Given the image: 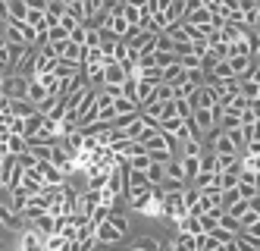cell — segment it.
<instances>
[{
	"label": "cell",
	"mask_w": 260,
	"mask_h": 251,
	"mask_svg": "<svg viewBox=\"0 0 260 251\" xmlns=\"http://www.w3.org/2000/svg\"><path fill=\"white\" fill-rule=\"evenodd\" d=\"M210 75H213V82H219V79H232L235 72H232V66H229L226 60H219V63H216V66L210 69Z\"/></svg>",
	"instance_id": "obj_35"
},
{
	"label": "cell",
	"mask_w": 260,
	"mask_h": 251,
	"mask_svg": "<svg viewBox=\"0 0 260 251\" xmlns=\"http://www.w3.org/2000/svg\"><path fill=\"white\" fill-rule=\"evenodd\" d=\"M31 79L38 82V85H44L50 94H60V75H57V72H35Z\"/></svg>",
	"instance_id": "obj_17"
},
{
	"label": "cell",
	"mask_w": 260,
	"mask_h": 251,
	"mask_svg": "<svg viewBox=\"0 0 260 251\" xmlns=\"http://www.w3.org/2000/svg\"><path fill=\"white\" fill-rule=\"evenodd\" d=\"M173 107H176V117H179V120H191L194 107H191L188 98H173Z\"/></svg>",
	"instance_id": "obj_28"
},
{
	"label": "cell",
	"mask_w": 260,
	"mask_h": 251,
	"mask_svg": "<svg viewBox=\"0 0 260 251\" xmlns=\"http://www.w3.org/2000/svg\"><path fill=\"white\" fill-rule=\"evenodd\" d=\"M185 79H188V69H185L182 63H173V66H166V69H163V82H166V85H173V88L182 85Z\"/></svg>",
	"instance_id": "obj_12"
},
{
	"label": "cell",
	"mask_w": 260,
	"mask_h": 251,
	"mask_svg": "<svg viewBox=\"0 0 260 251\" xmlns=\"http://www.w3.org/2000/svg\"><path fill=\"white\" fill-rule=\"evenodd\" d=\"M147 188H151V179H147L144 170H128L125 173V195L128 198L141 195V191H147Z\"/></svg>",
	"instance_id": "obj_3"
},
{
	"label": "cell",
	"mask_w": 260,
	"mask_h": 251,
	"mask_svg": "<svg viewBox=\"0 0 260 251\" xmlns=\"http://www.w3.org/2000/svg\"><path fill=\"white\" fill-rule=\"evenodd\" d=\"M210 236H213L216 242H222V245L235 239V233H232V229H226V226H216V229H210Z\"/></svg>",
	"instance_id": "obj_43"
},
{
	"label": "cell",
	"mask_w": 260,
	"mask_h": 251,
	"mask_svg": "<svg viewBox=\"0 0 260 251\" xmlns=\"http://www.w3.org/2000/svg\"><path fill=\"white\" fill-rule=\"evenodd\" d=\"M201 173H216V154L207 151V148H204V154H201Z\"/></svg>",
	"instance_id": "obj_37"
},
{
	"label": "cell",
	"mask_w": 260,
	"mask_h": 251,
	"mask_svg": "<svg viewBox=\"0 0 260 251\" xmlns=\"http://www.w3.org/2000/svg\"><path fill=\"white\" fill-rule=\"evenodd\" d=\"M226 63L232 66V72H235V75H241V72L251 66V53H232V57H226Z\"/></svg>",
	"instance_id": "obj_21"
},
{
	"label": "cell",
	"mask_w": 260,
	"mask_h": 251,
	"mask_svg": "<svg viewBox=\"0 0 260 251\" xmlns=\"http://www.w3.org/2000/svg\"><path fill=\"white\" fill-rule=\"evenodd\" d=\"M113 110H116V117H125V113H138V101H132V98H116L113 101Z\"/></svg>",
	"instance_id": "obj_25"
},
{
	"label": "cell",
	"mask_w": 260,
	"mask_h": 251,
	"mask_svg": "<svg viewBox=\"0 0 260 251\" xmlns=\"http://www.w3.org/2000/svg\"><path fill=\"white\" fill-rule=\"evenodd\" d=\"M119 239H122V233H119V229L110 223V220L98 226V242H101V245H113V242H119Z\"/></svg>",
	"instance_id": "obj_15"
},
{
	"label": "cell",
	"mask_w": 260,
	"mask_h": 251,
	"mask_svg": "<svg viewBox=\"0 0 260 251\" xmlns=\"http://www.w3.org/2000/svg\"><path fill=\"white\" fill-rule=\"evenodd\" d=\"M241 170H248V173H260V154H245V160H241Z\"/></svg>",
	"instance_id": "obj_42"
},
{
	"label": "cell",
	"mask_w": 260,
	"mask_h": 251,
	"mask_svg": "<svg viewBox=\"0 0 260 251\" xmlns=\"http://www.w3.org/2000/svg\"><path fill=\"white\" fill-rule=\"evenodd\" d=\"M53 47H57V57H60L63 63H76V66H82V60H85V47L76 44L72 38H66V41L53 44Z\"/></svg>",
	"instance_id": "obj_2"
},
{
	"label": "cell",
	"mask_w": 260,
	"mask_h": 251,
	"mask_svg": "<svg viewBox=\"0 0 260 251\" xmlns=\"http://www.w3.org/2000/svg\"><path fill=\"white\" fill-rule=\"evenodd\" d=\"M248 207H251V201H248V198H238V201H232V204L226 207V214H229L232 220H241V217L248 214Z\"/></svg>",
	"instance_id": "obj_27"
},
{
	"label": "cell",
	"mask_w": 260,
	"mask_h": 251,
	"mask_svg": "<svg viewBox=\"0 0 260 251\" xmlns=\"http://www.w3.org/2000/svg\"><path fill=\"white\" fill-rule=\"evenodd\" d=\"M0 251H4V245H0Z\"/></svg>",
	"instance_id": "obj_50"
},
{
	"label": "cell",
	"mask_w": 260,
	"mask_h": 251,
	"mask_svg": "<svg viewBox=\"0 0 260 251\" xmlns=\"http://www.w3.org/2000/svg\"><path fill=\"white\" fill-rule=\"evenodd\" d=\"M44 251H69V239H63L60 233H53L44 239Z\"/></svg>",
	"instance_id": "obj_29"
},
{
	"label": "cell",
	"mask_w": 260,
	"mask_h": 251,
	"mask_svg": "<svg viewBox=\"0 0 260 251\" xmlns=\"http://www.w3.org/2000/svg\"><path fill=\"white\" fill-rule=\"evenodd\" d=\"M191 123H194L201 132H207L210 126H216V113H213V110H207V107H198V110L191 113Z\"/></svg>",
	"instance_id": "obj_13"
},
{
	"label": "cell",
	"mask_w": 260,
	"mask_h": 251,
	"mask_svg": "<svg viewBox=\"0 0 260 251\" xmlns=\"http://www.w3.org/2000/svg\"><path fill=\"white\" fill-rule=\"evenodd\" d=\"M13 66V47L4 35H0V69H10Z\"/></svg>",
	"instance_id": "obj_31"
},
{
	"label": "cell",
	"mask_w": 260,
	"mask_h": 251,
	"mask_svg": "<svg viewBox=\"0 0 260 251\" xmlns=\"http://www.w3.org/2000/svg\"><path fill=\"white\" fill-rule=\"evenodd\" d=\"M173 98H176V88H173V85H166V82H160V85L154 88V98H151V101L166 104V101H173Z\"/></svg>",
	"instance_id": "obj_30"
},
{
	"label": "cell",
	"mask_w": 260,
	"mask_h": 251,
	"mask_svg": "<svg viewBox=\"0 0 260 251\" xmlns=\"http://www.w3.org/2000/svg\"><path fill=\"white\" fill-rule=\"evenodd\" d=\"M98 236V223H91V220H85L82 226H79V233H76V239L82 242V239H94Z\"/></svg>",
	"instance_id": "obj_38"
},
{
	"label": "cell",
	"mask_w": 260,
	"mask_h": 251,
	"mask_svg": "<svg viewBox=\"0 0 260 251\" xmlns=\"http://www.w3.org/2000/svg\"><path fill=\"white\" fill-rule=\"evenodd\" d=\"M47 4H50V0H25L28 10H47Z\"/></svg>",
	"instance_id": "obj_47"
},
{
	"label": "cell",
	"mask_w": 260,
	"mask_h": 251,
	"mask_svg": "<svg viewBox=\"0 0 260 251\" xmlns=\"http://www.w3.org/2000/svg\"><path fill=\"white\" fill-rule=\"evenodd\" d=\"M185 188H170L163 195V204H160V217H166L170 223H179L185 214H188V207H185V198H182Z\"/></svg>",
	"instance_id": "obj_1"
},
{
	"label": "cell",
	"mask_w": 260,
	"mask_h": 251,
	"mask_svg": "<svg viewBox=\"0 0 260 251\" xmlns=\"http://www.w3.org/2000/svg\"><path fill=\"white\" fill-rule=\"evenodd\" d=\"M188 101H191V107H194V110H198V107L213 110V107H219V94H216V88H213V85H201Z\"/></svg>",
	"instance_id": "obj_4"
},
{
	"label": "cell",
	"mask_w": 260,
	"mask_h": 251,
	"mask_svg": "<svg viewBox=\"0 0 260 251\" xmlns=\"http://www.w3.org/2000/svg\"><path fill=\"white\" fill-rule=\"evenodd\" d=\"M0 226H7L10 233H22V229H25L22 226V217L16 214L10 204H4V201H0Z\"/></svg>",
	"instance_id": "obj_7"
},
{
	"label": "cell",
	"mask_w": 260,
	"mask_h": 251,
	"mask_svg": "<svg viewBox=\"0 0 260 251\" xmlns=\"http://www.w3.org/2000/svg\"><path fill=\"white\" fill-rule=\"evenodd\" d=\"M179 63H182L185 69H201V57L188 50V53H179Z\"/></svg>",
	"instance_id": "obj_39"
},
{
	"label": "cell",
	"mask_w": 260,
	"mask_h": 251,
	"mask_svg": "<svg viewBox=\"0 0 260 251\" xmlns=\"http://www.w3.org/2000/svg\"><path fill=\"white\" fill-rule=\"evenodd\" d=\"M207 151H213V154H238V148L232 145V138H229L226 132H219L216 138L210 142V148H207Z\"/></svg>",
	"instance_id": "obj_16"
},
{
	"label": "cell",
	"mask_w": 260,
	"mask_h": 251,
	"mask_svg": "<svg viewBox=\"0 0 260 251\" xmlns=\"http://www.w3.org/2000/svg\"><path fill=\"white\" fill-rule=\"evenodd\" d=\"M238 176H241V170H229V173H219V182H222V188H235V185H238Z\"/></svg>",
	"instance_id": "obj_40"
},
{
	"label": "cell",
	"mask_w": 260,
	"mask_h": 251,
	"mask_svg": "<svg viewBox=\"0 0 260 251\" xmlns=\"http://www.w3.org/2000/svg\"><path fill=\"white\" fill-rule=\"evenodd\" d=\"M101 204V191L98 188H88V191H79V214L91 217V210Z\"/></svg>",
	"instance_id": "obj_10"
},
{
	"label": "cell",
	"mask_w": 260,
	"mask_h": 251,
	"mask_svg": "<svg viewBox=\"0 0 260 251\" xmlns=\"http://www.w3.org/2000/svg\"><path fill=\"white\" fill-rule=\"evenodd\" d=\"M176 226H179V233H188V236H201V220H198L194 214H185V217H182V220H179Z\"/></svg>",
	"instance_id": "obj_20"
},
{
	"label": "cell",
	"mask_w": 260,
	"mask_h": 251,
	"mask_svg": "<svg viewBox=\"0 0 260 251\" xmlns=\"http://www.w3.org/2000/svg\"><path fill=\"white\" fill-rule=\"evenodd\" d=\"M110 223H113V226L119 229V233H122V236L128 233V220H125V217H119V214H116V210H113V214H110Z\"/></svg>",
	"instance_id": "obj_46"
},
{
	"label": "cell",
	"mask_w": 260,
	"mask_h": 251,
	"mask_svg": "<svg viewBox=\"0 0 260 251\" xmlns=\"http://www.w3.org/2000/svg\"><path fill=\"white\" fill-rule=\"evenodd\" d=\"M38 173L44 176L47 185H63V182H66V173H63L60 166H53L50 160H38Z\"/></svg>",
	"instance_id": "obj_8"
},
{
	"label": "cell",
	"mask_w": 260,
	"mask_h": 251,
	"mask_svg": "<svg viewBox=\"0 0 260 251\" xmlns=\"http://www.w3.org/2000/svg\"><path fill=\"white\" fill-rule=\"evenodd\" d=\"M194 185H198L201 191H204V188H222V182H219V173H198Z\"/></svg>",
	"instance_id": "obj_24"
},
{
	"label": "cell",
	"mask_w": 260,
	"mask_h": 251,
	"mask_svg": "<svg viewBox=\"0 0 260 251\" xmlns=\"http://www.w3.org/2000/svg\"><path fill=\"white\" fill-rule=\"evenodd\" d=\"M4 79H7V75H4V69H0V85H4Z\"/></svg>",
	"instance_id": "obj_49"
},
{
	"label": "cell",
	"mask_w": 260,
	"mask_h": 251,
	"mask_svg": "<svg viewBox=\"0 0 260 251\" xmlns=\"http://www.w3.org/2000/svg\"><path fill=\"white\" fill-rule=\"evenodd\" d=\"M241 195H238V188H222V195H219V204H222V210H226L232 201H238Z\"/></svg>",
	"instance_id": "obj_44"
},
{
	"label": "cell",
	"mask_w": 260,
	"mask_h": 251,
	"mask_svg": "<svg viewBox=\"0 0 260 251\" xmlns=\"http://www.w3.org/2000/svg\"><path fill=\"white\" fill-rule=\"evenodd\" d=\"M144 173H147V179H151V185L166 182V160H151V166H147Z\"/></svg>",
	"instance_id": "obj_18"
},
{
	"label": "cell",
	"mask_w": 260,
	"mask_h": 251,
	"mask_svg": "<svg viewBox=\"0 0 260 251\" xmlns=\"http://www.w3.org/2000/svg\"><path fill=\"white\" fill-rule=\"evenodd\" d=\"M72 157H76V154L66 151V145H53V148H50V163H53V166H60L66 176L72 173Z\"/></svg>",
	"instance_id": "obj_6"
},
{
	"label": "cell",
	"mask_w": 260,
	"mask_h": 251,
	"mask_svg": "<svg viewBox=\"0 0 260 251\" xmlns=\"http://www.w3.org/2000/svg\"><path fill=\"white\" fill-rule=\"evenodd\" d=\"M110 214H113V207H110V204H98L94 210H91V217H88V220L101 226V223H107V220H110Z\"/></svg>",
	"instance_id": "obj_33"
},
{
	"label": "cell",
	"mask_w": 260,
	"mask_h": 251,
	"mask_svg": "<svg viewBox=\"0 0 260 251\" xmlns=\"http://www.w3.org/2000/svg\"><path fill=\"white\" fill-rule=\"evenodd\" d=\"M173 251H198V236L179 233V236H176V245H173Z\"/></svg>",
	"instance_id": "obj_26"
},
{
	"label": "cell",
	"mask_w": 260,
	"mask_h": 251,
	"mask_svg": "<svg viewBox=\"0 0 260 251\" xmlns=\"http://www.w3.org/2000/svg\"><path fill=\"white\" fill-rule=\"evenodd\" d=\"M0 91H4L10 101H22L25 91H28V79H22V75H7L4 85H0Z\"/></svg>",
	"instance_id": "obj_5"
},
{
	"label": "cell",
	"mask_w": 260,
	"mask_h": 251,
	"mask_svg": "<svg viewBox=\"0 0 260 251\" xmlns=\"http://www.w3.org/2000/svg\"><path fill=\"white\" fill-rule=\"evenodd\" d=\"M107 176H110V170L91 163V166H88V188H98V191H101V188L107 185Z\"/></svg>",
	"instance_id": "obj_14"
},
{
	"label": "cell",
	"mask_w": 260,
	"mask_h": 251,
	"mask_svg": "<svg viewBox=\"0 0 260 251\" xmlns=\"http://www.w3.org/2000/svg\"><path fill=\"white\" fill-rule=\"evenodd\" d=\"M128 72L122 69V63H104V85H125Z\"/></svg>",
	"instance_id": "obj_9"
},
{
	"label": "cell",
	"mask_w": 260,
	"mask_h": 251,
	"mask_svg": "<svg viewBox=\"0 0 260 251\" xmlns=\"http://www.w3.org/2000/svg\"><path fill=\"white\" fill-rule=\"evenodd\" d=\"M245 148H248V154H260V138H257V142H248Z\"/></svg>",
	"instance_id": "obj_48"
},
{
	"label": "cell",
	"mask_w": 260,
	"mask_h": 251,
	"mask_svg": "<svg viewBox=\"0 0 260 251\" xmlns=\"http://www.w3.org/2000/svg\"><path fill=\"white\" fill-rule=\"evenodd\" d=\"M182 173H185V179H198V173H201V154H182Z\"/></svg>",
	"instance_id": "obj_11"
},
{
	"label": "cell",
	"mask_w": 260,
	"mask_h": 251,
	"mask_svg": "<svg viewBox=\"0 0 260 251\" xmlns=\"http://www.w3.org/2000/svg\"><path fill=\"white\" fill-rule=\"evenodd\" d=\"M25 0H7V19H19V22H25Z\"/></svg>",
	"instance_id": "obj_22"
},
{
	"label": "cell",
	"mask_w": 260,
	"mask_h": 251,
	"mask_svg": "<svg viewBox=\"0 0 260 251\" xmlns=\"http://www.w3.org/2000/svg\"><path fill=\"white\" fill-rule=\"evenodd\" d=\"M41 126H44V113H41V110H38V113H31V117H25V129H22V135H25V142H28V138H31V135L38 132Z\"/></svg>",
	"instance_id": "obj_23"
},
{
	"label": "cell",
	"mask_w": 260,
	"mask_h": 251,
	"mask_svg": "<svg viewBox=\"0 0 260 251\" xmlns=\"http://www.w3.org/2000/svg\"><path fill=\"white\" fill-rule=\"evenodd\" d=\"M238 226H241V229H245V233H248V229H251V226H260V210H254V207H248V214H245V217H241V220H238Z\"/></svg>",
	"instance_id": "obj_36"
},
{
	"label": "cell",
	"mask_w": 260,
	"mask_h": 251,
	"mask_svg": "<svg viewBox=\"0 0 260 251\" xmlns=\"http://www.w3.org/2000/svg\"><path fill=\"white\" fill-rule=\"evenodd\" d=\"M157 50H176V41L166 32H157Z\"/></svg>",
	"instance_id": "obj_45"
},
{
	"label": "cell",
	"mask_w": 260,
	"mask_h": 251,
	"mask_svg": "<svg viewBox=\"0 0 260 251\" xmlns=\"http://www.w3.org/2000/svg\"><path fill=\"white\" fill-rule=\"evenodd\" d=\"M7 148H10V154H22L28 145H25L22 135H10V138H7Z\"/></svg>",
	"instance_id": "obj_41"
},
{
	"label": "cell",
	"mask_w": 260,
	"mask_h": 251,
	"mask_svg": "<svg viewBox=\"0 0 260 251\" xmlns=\"http://www.w3.org/2000/svg\"><path fill=\"white\" fill-rule=\"evenodd\" d=\"M147 166H151V151H141L128 157V170H147Z\"/></svg>",
	"instance_id": "obj_32"
},
{
	"label": "cell",
	"mask_w": 260,
	"mask_h": 251,
	"mask_svg": "<svg viewBox=\"0 0 260 251\" xmlns=\"http://www.w3.org/2000/svg\"><path fill=\"white\" fill-rule=\"evenodd\" d=\"M163 13H166V19H170V22H182L185 13H188V4H185V0H170V7H166Z\"/></svg>",
	"instance_id": "obj_19"
},
{
	"label": "cell",
	"mask_w": 260,
	"mask_h": 251,
	"mask_svg": "<svg viewBox=\"0 0 260 251\" xmlns=\"http://www.w3.org/2000/svg\"><path fill=\"white\" fill-rule=\"evenodd\" d=\"M154 60H157L160 69H166V66L179 63V53H176V50H157V53H154Z\"/></svg>",
	"instance_id": "obj_34"
}]
</instances>
